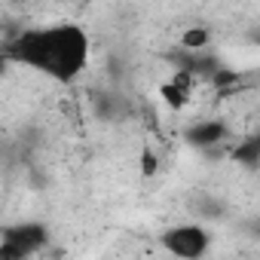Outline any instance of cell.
I'll return each instance as SVG.
<instances>
[{"label":"cell","instance_id":"1","mask_svg":"<svg viewBox=\"0 0 260 260\" xmlns=\"http://www.w3.org/2000/svg\"><path fill=\"white\" fill-rule=\"evenodd\" d=\"M13 55L58 83H74L89 64V34L80 25L34 28L16 40Z\"/></svg>","mask_w":260,"mask_h":260},{"label":"cell","instance_id":"2","mask_svg":"<svg viewBox=\"0 0 260 260\" xmlns=\"http://www.w3.org/2000/svg\"><path fill=\"white\" fill-rule=\"evenodd\" d=\"M46 245V226L40 223H19L7 226L0 239V260H22Z\"/></svg>","mask_w":260,"mask_h":260},{"label":"cell","instance_id":"3","mask_svg":"<svg viewBox=\"0 0 260 260\" xmlns=\"http://www.w3.org/2000/svg\"><path fill=\"white\" fill-rule=\"evenodd\" d=\"M208 245H211V236H208V230L199 226V223H181V226L166 230V236H162V248H166L169 254L187 257V260L202 257V254L208 251Z\"/></svg>","mask_w":260,"mask_h":260},{"label":"cell","instance_id":"4","mask_svg":"<svg viewBox=\"0 0 260 260\" xmlns=\"http://www.w3.org/2000/svg\"><path fill=\"white\" fill-rule=\"evenodd\" d=\"M223 138H226V125H223L220 119H205V122H196V125L190 128V132H187V141H190L193 147H202V150L217 147Z\"/></svg>","mask_w":260,"mask_h":260},{"label":"cell","instance_id":"5","mask_svg":"<svg viewBox=\"0 0 260 260\" xmlns=\"http://www.w3.org/2000/svg\"><path fill=\"white\" fill-rule=\"evenodd\" d=\"M190 86H193V77H190V71H181L178 77H172L169 83H162V98L175 107V110H181L184 104H187V98H190Z\"/></svg>","mask_w":260,"mask_h":260},{"label":"cell","instance_id":"6","mask_svg":"<svg viewBox=\"0 0 260 260\" xmlns=\"http://www.w3.org/2000/svg\"><path fill=\"white\" fill-rule=\"evenodd\" d=\"M233 159H236V162H245V166H260V135L245 138V141L233 150Z\"/></svg>","mask_w":260,"mask_h":260},{"label":"cell","instance_id":"7","mask_svg":"<svg viewBox=\"0 0 260 260\" xmlns=\"http://www.w3.org/2000/svg\"><path fill=\"white\" fill-rule=\"evenodd\" d=\"M211 43V34L205 31V28H190V31H184V37H181V46L187 49V52H199V49H205Z\"/></svg>","mask_w":260,"mask_h":260},{"label":"cell","instance_id":"8","mask_svg":"<svg viewBox=\"0 0 260 260\" xmlns=\"http://www.w3.org/2000/svg\"><path fill=\"white\" fill-rule=\"evenodd\" d=\"M156 169H159V159H156V153H153V150H144V153H141V175L153 178V175H156Z\"/></svg>","mask_w":260,"mask_h":260}]
</instances>
